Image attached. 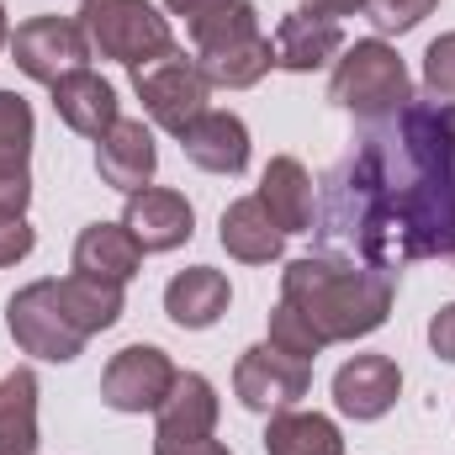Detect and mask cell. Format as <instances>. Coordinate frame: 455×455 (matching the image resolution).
<instances>
[{
	"label": "cell",
	"mask_w": 455,
	"mask_h": 455,
	"mask_svg": "<svg viewBox=\"0 0 455 455\" xmlns=\"http://www.w3.org/2000/svg\"><path fill=\"white\" fill-rule=\"evenodd\" d=\"M313 233L323 254L376 270L455 254V101H408L365 122L323 180Z\"/></svg>",
	"instance_id": "1"
},
{
	"label": "cell",
	"mask_w": 455,
	"mask_h": 455,
	"mask_svg": "<svg viewBox=\"0 0 455 455\" xmlns=\"http://www.w3.org/2000/svg\"><path fill=\"white\" fill-rule=\"evenodd\" d=\"M397 270H376L344 254H302L281 270V302L297 307L323 344L365 339L387 323Z\"/></svg>",
	"instance_id": "2"
},
{
	"label": "cell",
	"mask_w": 455,
	"mask_h": 455,
	"mask_svg": "<svg viewBox=\"0 0 455 455\" xmlns=\"http://www.w3.org/2000/svg\"><path fill=\"white\" fill-rule=\"evenodd\" d=\"M329 101L344 107L360 122H381V116L403 112L413 101V80L408 64L397 59L392 43L381 37H360L334 59V80H329Z\"/></svg>",
	"instance_id": "3"
},
{
	"label": "cell",
	"mask_w": 455,
	"mask_h": 455,
	"mask_svg": "<svg viewBox=\"0 0 455 455\" xmlns=\"http://www.w3.org/2000/svg\"><path fill=\"white\" fill-rule=\"evenodd\" d=\"M75 21H80L91 53L116 59L127 69H143V64L175 53L170 16H159L148 0H80V16Z\"/></svg>",
	"instance_id": "4"
},
{
	"label": "cell",
	"mask_w": 455,
	"mask_h": 455,
	"mask_svg": "<svg viewBox=\"0 0 455 455\" xmlns=\"http://www.w3.org/2000/svg\"><path fill=\"white\" fill-rule=\"evenodd\" d=\"M5 329L21 355H37V360H53V365H69L75 355H85L91 334L69 318L64 297H59V281H32L21 286L11 302H5Z\"/></svg>",
	"instance_id": "5"
},
{
	"label": "cell",
	"mask_w": 455,
	"mask_h": 455,
	"mask_svg": "<svg viewBox=\"0 0 455 455\" xmlns=\"http://www.w3.org/2000/svg\"><path fill=\"white\" fill-rule=\"evenodd\" d=\"M132 96L143 101V112L154 127H164V132H186L196 116L207 112V96H212V80L202 75V64L196 59H186L180 48L175 53H164V59H154V64H143V69H132Z\"/></svg>",
	"instance_id": "6"
},
{
	"label": "cell",
	"mask_w": 455,
	"mask_h": 455,
	"mask_svg": "<svg viewBox=\"0 0 455 455\" xmlns=\"http://www.w3.org/2000/svg\"><path fill=\"white\" fill-rule=\"evenodd\" d=\"M233 392L249 413H286L313 392V365L291 360L270 344H249L233 365Z\"/></svg>",
	"instance_id": "7"
},
{
	"label": "cell",
	"mask_w": 455,
	"mask_h": 455,
	"mask_svg": "<svg viewBox=\"0 0 455 455\" xmlns=\"http://www.w3.org/2000/svg\"><path fill=\"white\" fill-rule=\"evenodd\" d=\"M175 360L159 344H127L101 371V403L112 413H154L175 387Z\"/></svg>",
	"instance_id": "8"
},
{
	"label": "cell",
	"mask_w": 455,
	"mask_h": 455,
	"mask_svg": "<svg viewBox=\"0 0 455 455\" xmlns=\"http://www.w3.org/2000/svg\"><path fill=\"white\" fill-rule=\"evenodd\" d=\"M11 59H16V69L27 80L53 85L69 69H85L91 43H85V32H80L75 16H32V21H21L11 32Z\"/></svg>",
	"instance_id": "9"
},
{
	"label": "cell",
	"mask_w": 455,
	"mask_h": 455,
	"mask_svg": "<svg viewBox=\"0 0 455 455\" xmlns=\"http://www.w3.org/2000/svg\"><path fill=\"white\" fill-rule=\"evenodd\" d=\"M270 48H275V69H286V75H313V69L334 64L344 53V27H339V16H329V11H318V5H302V11H286V16H281Z\"/></svg>",
	"instance_id": "10"
},
{
	"label": "cell",
	"mask_w": 455,
	"mask_h": 455,
	"mask_svg": "<svg viewBox=\"0 0 455 455\" xmlns=\"http://www.w3.org/2000/svg\"><path fill=\"white\" fill-rule=\"evenodd\" d=\"M122 228L138 238L143 254H170V249H180V243L196 233V212H191V202H186L180 191H170V186H143V191L127 196Z\"/></svg>",
	"instance_id": "11"
},
{
	"label": "cell",
	"mask_w": 455,
	"mask_h": 455,
	"mask_svg": "<svg viewBox=\"0 0 455 455\" xmlns=\"http://www.w3.org/2000/svg\"><path fill=\"white\" fill-rule=\"evenodd\" d=\"M397 392H403V371H397L392 355H355V360H344L334 371V403H339L344 419H355V424L387 419Z\"/></svg>",
	"instance_id": "12"
},
{
	"label": "cell",
	"mask_w": 455,
	"mask_h": 455,
	"mask_svg": "<svg viewBox=\"0 0 455 455\" xmlns=\"http://www.w3.org/2000/svg\"><path fill=\"white\" fill-rule=\"evenodd\" d=\"M164 11L186 21V32H191V43H196V59L228 53V48H238V43L265 37L254 0H164Z\"/></svg>",
	"instance_id": "13"
},
{
	"label": "cell",
	"mask_w": 455,
	"mask_h": 455,
	"mask_svg": "<svg viewBox=\"0 0 455 455\" xmlns=\"http://www.w3.org/2000/svg\"><path fill=\"white\" fill-rule=\"evenodd\" d=\"M154 170H159V148H154V132L138 116H122L107 138H96V175L112 191H122V196L143 191L154 180Z\"/></svg>",
	"instance_id": "14"
},
{
	"label": "cell",
	"mask_w": 455,
	"mask_h": 455,
	"mask_svg": "<svg viewBox=\"0 0 455 455\" xmlns=\"http://www.w3.org/2000/svg\"><path fill=\"white\" fill-rule=\"evenodd\" d=\"M48 91H53V112H59V122H64L69 132H80V138H107L116 122H122L112 80H101L96 69H69V75L53 80Z\"/></svg>",
	"instance_id": "15"
},
{
	"label": "cell",
	"mask_w": 455,
	"mask_h": 455,
	"mask_svg": "<svg viewBox=\"0 0 455 455\" xmlns=\"http://www.w3.org/2000/svg\"><path fill=\"white\" fill-rule=\"evenodd\" d=\"M270 212V223L281 233H313V212H318V191H313V175L302 159L291 154H275L259 175V191H254Z\"/></svg>",
	"instance_id": "16"
},
{
	"label": "cell",
	"mask_w": 455,
	"mask_h": 455,
	"mask_svg": "<svg viewBox=\"0 0 455 455\" xmlns=\"http://www.w3.org/2000/svg\"><path fill=\"white\" fill-rule=\"evenodd\" d=\"M180 148L207 175H243V164H249V127H243V116L207 107L180 132Z\"/></svg>",
	"instance_id": "17"
},
{
	"label": "cell",
	"mask_w": 455,
	"mask_h": 455,
	"mask_svg": "<svg viewBox=\"0 0 455 455\" xmlns=\"http://www.w3.org/2000/svg\"><path fill=\"white\" fill-rule=\"evenodd\" d=\"M228 302H233L228 275L212 270V265H191V270L170 275V286H164V313H170V323H175V329H191V334L212 329L228 313Z\"/></svg>",
	"instance_id": "18"
},
{
	"label": "cell",
	"mask_w": 455,
	"mask_h": 455,
	"mask_svg": "<svg viewBox=\"0 0 455 455\" xmlns=\"http://www.w3.org/2000/svg\"><path fill=\"white\" fill-rule=\"evenodd\" d=\"M218 429V387L196 371H180L170 397L154 408V435L164 440H207Z\"/></svg>",
	"instance_id": "19"
},
{
	"label": "cell",
	"mask_w": 455,
	"mask_h": 455,
	"mask_svg": "<svg viewBox=\"0 0 455 455\" xmlns=\"http://www.w3.org/2000/svg\"><path fill=\"white\" fill-rule=\"evenodd\" d=\"M143 265V249L138 238L122 223H91L80 228L75 238V270L80 275H96V281H112V286H127Z\"/></svg>",
	"instance_id": "20"
},
{
	"label": "cell",
	"mask_w": 455,
	"mask_h": 455,
	"mask_svg": "<svg viewBox=\"0 0 455 455\" xmlns=\"http://www.w3.org/2000/svg\"><path fill=\"white\" fill-rule=\"evenodd\" d=\"M218 238H223L228 254L243 259V265H270V259H281V249H286V233L270 223V212H265L259 196H238L233 207H223Z\"/></svg>",
	"instance_id": "21"
},
{
	"label": "cell",
	"mask_w": 455,
	"mask_h": 455,
	"mask_svg": "<svg viewBox=\"0 0 455 455\" xmlns=\"http://www.w3.org/2000/svg\"><path fill=\"white\" fill-rule=\"evenodd\" d=\"M0 455H37V371L0 376Z\"/></svg>",
	"instance_id": "22"
},
{
	"label": "cell",
	"mask_w": 455,
	"mask_h": 455,
	"mask_svg": "<svg viewBox=\"0 0 455 455\" xmlns=\"http://www.w3.org/2000/svg\"><path fill=\"white\" fill-rule=\"evenodd\" d=\"M265 455H344V435L323 413L286 408V413H270L265 424Z\"/></svg>",
	"instance_id": "23"
},
{
	"label": "cell",
	"mask_w": 455,
	"mask_h": 455,
	"mask_svg": "<svg viewBox=\"0 0 455 455\" xmlns=\"http://www.w3.org/2000/svg\"><path fill=\"white\" fill-rule=\"evenodd\" d=\"M59 297H64L69 318H75L91 339H96V334H107L116 318H122V286H112V281H96V275L69 270V275L59 281Z\"/></svg>",
	"instance_id": "24"
},
{
	"label": "cell",
	"mask_w": 455,
	"mask_h": 455,
	"mask_svg": "<svg viewBox=\"0 0 455 455\" xmlns=\"http://www.w3.org/2000/svg\"><path fill=\"white\" fill-rule=\"evenodd\" d=\"M32 132H37V122H32L27 96L0 91V175L27 170V159H32Z\"/></svg>",
	"instance_id": "25"
},
{
	"label": "cell",
	"mask_w": 455,
	"mask_h": 455,
	"mask_svg": "<svg viewBox=\"0 0 455 455\" xmlns=\"http://www.w3.org/2000/svg\"><path fill=\"white\" fill-rule=\"evenodd\" d=\"M270 349H281V355H291V360H307V365H313L329 344L313 334V323H307L297 307H286V302H281V307L270 313Z\"/></svg>",
	"instance_id": "26"
},
{
	"label": "cell",
	"mask_w": 455,
	"mask_h": 455,
	"mask_svg": "<svg viewBox=\"0 0 455 455\" xmlns=\"http://www.w3.org/2000/svg\"><path fill=\"white\" fill-rule=\"evenodd\" d=\"M440 0H365V16L376 21V32H413L424 16H435Z\"/></svg>",
	"instance_id": "27"
},
{
	"label": "cell",
	"mask_w": 455,
	"mask_h": 455,
	"mask_svg": "<svg viewBox=\"0 0 455 455\" xmlns=\"http://www.w3.org/2000/svg\"><path fill=\"white\" fill-rule=\"evenodd\" d=\"M424 91L435 101H455V32L435 37L424 48Z\"/></svg>",
	"instance_id": "28"
},
{
	"label": "cell",
	"mask_w": 455,
	"mask_h": 455,
	"mask_svg": "<svg viewBox=\"0 0 455 455\" xmlns=\"http://www.w3.org/2000/svg\"><path fill=\"white\" fill-rule=\"evenodd\" d=\"M32 243H37V233H32V223H27V212H0V265L27 259Z\"/></svg>",
	"instance_id": "29"
},
{
	"label": "cell",
	"mask_w": 455,
	"mask_h": 455,
	"mask_svg": "<svg viewBox=\"0 0 455 455\" xmlns=\"http://www.w3.org/2000/svg\"><path fill=\"white\" fill-rule=\"evenodd\" d=\"M27 202H32V170L0 175V212H27Z\"/></svg>",
	"instance_id": "30"
},
{
	"label": "cell",
	"mask_w": 455,
	"mask_h": 455,
	"mask_svg": "<svg viewBox=\"0 0 455 455\" xmlns=\"http://www.w3.org/2000/svg\"><path fill=\"white\" fill-rule=\"evenodd\" d=\"M429 344H435V355H440V360H451V365H455V302H451V307H440V313L429 318Z\"/></svg>",
	"instance_id": "31"
},
{
	"label": "cell",
	"mask_w": 455,
	"mask_h": 455,
	"mask_svg": "<svg viewBox=\"0 0 455 455\" xmlns=\"http://www.w3.org/2000/svg\"><path fill=\"white\" fill-rule=\"evenodd\" d=\"M154 455H233V451L218 445L212 435L207 440H164V435H154Z\"/></svg>",
	"instance_id": "32"
},
{
	"label": "cell",
	"mask_w": 455,
	"mask_h": 455,
	"mask_svg": "<svg viewBox=\"0 0 455 455\" xmlns=\"http://www.w3.org/2000/svg\"><path fill=\"white\" fill-rule=\"evenodd\" d=\"M307 5H318V11H329V16H355V11H365V0H307Z\"/></svg>",
	"instance_id": "33"
},
{
	"label": "cell",
	"mask_w": 455,
	"mask_h": 455,
	"mask_svg": "<svg viewBox=\"0 0 455 455\" xmlns=\"http://www.w3.org/2000/svg\"><path fill=\"white\" fill-rule=\"evenodd\" d=\"M0 48H11V21H5V5H0Z\"/></svg>",
	"instance_id": "34"
}]
</instances>
